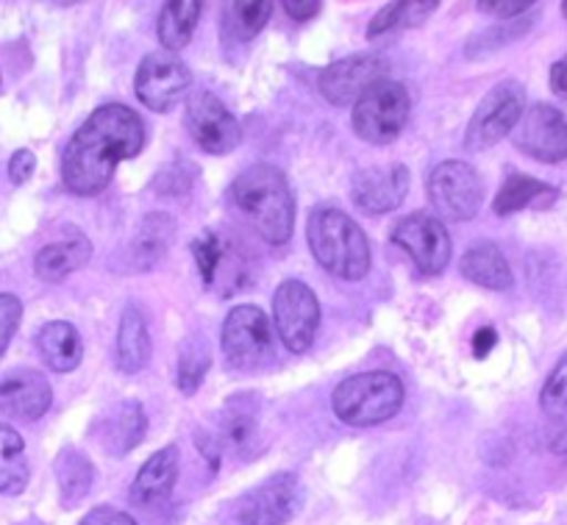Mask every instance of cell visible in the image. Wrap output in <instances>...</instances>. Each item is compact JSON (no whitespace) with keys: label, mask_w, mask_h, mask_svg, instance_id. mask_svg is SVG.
<instances>
[{"label":"cell","mask_w":567,"mask_h":525,"mask_svg":"<svg viewBox=\"0 0 567 525\" xmlns=\"http://www.w3.org/2000/svg\"><path fill=\"white\" fill-rule=\"evenodd\" d=\"M495 342H498V333H495V328H482V331H476V337H473V357L484 359L489 350L495 348Z\"/></svg>","instance_id":"obj_41"},{"label":"cell","mask_w":567,"mask_h":525,"mask_svg":"<svg viewBox=\"0 0 567 525\" xmlns=\"http://www.w3.org/2000/svg\"><path fill=\"white\" fill-rule=\"evenodd\" d=\"M37 348H40L42 362L53 373H73L84 359V342H81L79 328L64 320L45 322L40 337H37Z\"/></svg>","instance_id":"obj_20"},{"label":"cell","mask_w":567,"mask_h":525,"mask_svg":"<svg viewBox=\"0 0 567 525\" xmlns=\"http://www.w3.org/2000/svg\"><path fill=\"white\" fill-rule=\"evenodd\" d=\"M56 478L64 506H75V503L90 495L92 481H95V467H92V462L81 451L64 447L56 456Z\"/></svg>","instance_id":"obj_29"},{"label":"cell","mask_w":567,"mask_h":525,"mask_svg":"<svg viewBox=\"0 0 567 525\" xmlns=\"http://www.w3.org/2000/svg\"><path fill=\"white\" fill-rule=\"evenodd\" d=\"M390 64L379 53H357V56L340 59L320 73V95L334 106H351L373 84L386 79Z\"/></svg>","instance_id":"obj_14"},{"label":"cell","mask_w":567,"mask_h":525,"mask_svg":"<svg viewBox=\"0 0 567 525\" xmlns=\"http://www.w3.org/2000/svg\"><path fill=\"white\" fill-rule=\"evenodd\" d=\"M187 128L195 145L212 156H226L243 142V128L226 103L209 90L193 92L187 101Z\"/></svg>","instance_id":"obj_12"},{"label":"cell","mask_w":567,"mask_h":525,"mask_svg":"<svg viewBox=\"0 0 567 525\" xmlns=\"http://www.w3.org/2000/svg\"><path fill=\"white\" fill-rule=\"evenodd\" d=\"M142 145L145 125L134 109L123 103L95 109L62 153L64 187L81 198L101 195L112 184L117 164L134 158Z\"/></svg>","instance_id":"obj_1"},{"label":"cell","mask_w":567,"mask_h":525,"mask_svg":"<svg viewBox=\"0 0 567 525\" xmlns=\"http://www.w3.org/2000/svg\"><path fill=\"white\" fill-rule=\"evenodd\" d=\"M320 7L323 3H318V0H284V12L290 14L292 20H298V23L312 20L320 12Z\"/></svg>","instance_id":"obj_40"},{"label":"cell","mask_w":567,"mask_h":525,"mask_svg":"<svg viewBox=\"0 0 567 525\" xmlns=\"http://www.w3.org/2000/svg\"><path fill=\"white\" fill-rule=\"evenodd\" d=\"M198 20L200 3H195V0L165 3L159 12V42L165 45V51H184L189 45V40H193Z\"/></svg>","instance_id":"obj_28"},{"label":"cell","mask_w":567,"mask_h":525,"mask_svg":"<svg viewBox=\"0 0 567 525\" xmlns=\"http://www.w3.org/2000/svg\"><path fill=\"white\" fill-rule=\"evenodd\" d=\"M272 14L270 0H239L228 9V29L237 40H254Z\"/></svg>","instance_id":"obj_32"},{"label":"cell","mask_w":567,"mask_h":525,"mask_svg":"<svg viewBox=\"0 0 567 525\" xmlns=\"http://www.w3.org/2000/svg\"><path fill=\"white\" fill-rule=\"evenodd\" d=\"M151 359V333L145 326V317L136 306L123 311L117 331V368L123 373H140Z\"/></svg>","instance_id":"obj_24"},{"label":"cell","mask_w":567,"mask_h":525,"mask_svg":"<svg viewBox=\"0 0 567 525\" xmlns=\"http://www.w3.org/2000/svg\"><path fill=\"white\" fill-rule=\"evenodd\" d=\"M220 434L237 456L250 459L259 453V425H256V418L248 409L228 406L226 414H223Z\"/></svg>","instance_id":"obj_31"},{"label":"cell","mask_w":567,"mask_h":525,"mask_svg":"<svg viewBox=\"0 0 567 525\" xmlns=\"http://www.w3.org/2000/svg\"><path fill=\"white\" fill-rule=\"evenodd\" d=\"M429 200L449 220H473L484 204L482 175L460 158L440 162L429 175Z\"/></svg>","instance_id":"obj_8"},{"label":"cell","mask_w":567,"mask_h":525,"mask_svg":"<svg viewBox=\"0 0 567 525\" xmlns=\"http://www.w3.org/2000/svg\"><path fill=\"white\" fill-rule=\"evenodd\" d=\"M223 353L237 370H256L270 359L272 331L270 320L259 306H237L223 322Z\"/></svg>","instance_id":"obj_10"},{"label":"cell","mask_w":567,"mask_h":525,"mask_svg":"<svg viewBox=\"0 0 567 525\" xmlns=\"http://www.w3.org/2000/svg\"><path fill=\"white\" fill-rule=\"evenodd\" d=\"M550 90L567 101V56H561L559 62H554V68H550Z\"/></svg>","instance_id":"obj_42"},{"label":"cell","mask_w":567,"mask_h":525,"mask_svg":"<svg viewBox=\"0 0 567 525\" xmlns=\"http://www.w3.org/2000/svg\"><path fill=\"white\" fill-rule=\"evenodd\" d=\"M212 368V350L206 339L189 337L184 339L182 350H178V364H176V384L184 395H195L204 384L206 373Z\"/></svg>","instance_id":"obj_30"},{"label":"cell","mask_w":567,"mask_h":525,"mask_svg":"<svg viewBox=\"0 0 567 525\" xmlns=\"http://www.w3.org/2000/svg\"><path fill=\"white\" fill-rule=\"evenodd\" d=\"M145 429H148V418L142 412V403L123 401L106 418L103 445H106L109 453H114V456H125V453L134 451V447L140 445L142 436H145Z\"/></svg>","instance_id":"obj_25"},{"label":"cell","mask_w":567,"mask_h":525,"mask_svg":"<svg viewBox=\"0 0 567 525\" xmlns=\"http://www.w3.org/2000/svg\"><path fill=\"white\" fill-rule=\"evenodd\" d=\"M561 14H565V18H567V0H565V3H561Z\"/></svg>","instance_id":"obj_43"},{"label":"cell","mask_w":567,"mask_h":525,"mask_svg":"<svg viewBox=\"0 0 567 525\" xmlns=\"http://www.w3.org/2000/svg\"><path fill=\"white\" fill-rule=\"evenodd\" d=\"M309 248L323 270L342 281H362L370 272V243L362 228L337 206H318L309 215Z\"/></svg>","instance_id":"obj_3"},{"label":"cell","mask_w":567,"mask_h":525,"mask_svg":"<svg viewBox=\"0 0 567 525\" xmlns=\"http://www.w3.org/2000/svg\"><path fill=\"white\" fill-rule=\"evenodd\" d=\"M307 501L301 478L292 473H276L250 492H245L234 506L237 525H287Z\"/></svg>","instance_id":"obj_7"},{"label":"cell","mask_w":567,"mask_h":525,"mask_svg":"<svg viewBox=\"0 0 567 525\" xmlns=\"http://www.w3.org/2000/svg\"><path fill=\"white\" fill-rule=\"evenodd\" d=\"M409 193V169L403 164L392 167H364L351 178V200L364 215H386L403 204Z\"/></svg>","instance_id":"obj_16"},{"label":"cell","mask_w":567,"mask_h":525,"mask_svg":"<svg viewBox=\"0 0 567 525\" xmlns=\"http://www.w3.org/2000/svg\"><path fill=\"white\" fill-rule=\"evenodd\" d=\"M515 147L528 158L556 164L567 158V120L548 103H534L515 128Z\"/></svg>","instance_id":"obj_15"},{"label":"cell","mask_w":567,"mask_h":525,"mask_svg":"<svg viewBox=\"0 0 567 525\" xmlns=\"http://www.w3.org/2000/svg\"><path fill=\"white\" fill-rule=\"evenodd\" d=\"M226 248L228 239L223 237L220 231H215V228H206V231L193 243L195 265H198V272L200 278H204L206 287H212V281H215V272L217 267H220L223 256H226Z\"/></svg>","instance_id":"obj_34"},{"label":"cell","mask_w":567,"mask_h":525,"mask_svg":"<svg viewBox=\"0 0 567 525\" xmlns=\"http://www.w3.org/2000/svg\"><path fill=\"white\" fill-rule=\"evenodd\" d=\"M20 317H23V303H20L18 295L0 292V357L7 353L9 342H12Z\"/></svg>","instance_id":"obj_36"},{"label":"cell","mask_w":567,"mask_h":525,"mask_svg":"<svg viewBox=\"0 0 567 525\" xmlns=\"http://www.w3.org/2000/svg\"><path fill=\"white\" fill-rule=\"evenodd\" d=\"M189 84L193 73L176 53L151 51L136 68L134 92L142 106H148L151 112H171Z\"/></svg>","instance_id":"obj_11"},{"label":"cell","mask_w":567,"mask_h":525,"mask_svg":"<svg viewBox=\"0 0 567 525\" xmlns=\"http://www.w3.org/2000/svg\"><path fill=\"white\" fill-rule=\"evenodd\" d=\"M272 320L284 348L290 353H307L320 326V303L303 281H284L272 298Z\"/></svg>","instance_id":"obj_9"},{"label":"cell","mask_w":567,"mask_h":525,"mask_svg":"<svg viewBox=\"0 0 567 525\" xmlns=\"http://www.w3.org/2000/svg\"><path fill=\"white\" fill-rule=\"evenodd\" d=\"M460 270L467 281H473L476 287L493 289V292H506V289L515 287L509 261H506V256L501 254L495 243L471 245L462 256Z\"/></svg>","instance_id":"obj_19"},{"label":"cell","mask_w":567,"mask_h":525,"mask_svg":"<svg viewBox=\"0 0 567 525\" xmlns=\"http://www.w3.org/2000/svg\"><path fill=\"white\" fill-rule=\"evenodd\" d=\"M392 243L417 265L425 276H440L451 261V237L432 215H409L392 228Z\"/></svg>","instance_id":"obj_13"},{"label":"cell","mask_w":567,"mask_h":525,"mask_svg":"<svg viewBox=\"0 0 567 525\" xmlns=\"http://www.w3.org/2000/svg\"><path fill=\"white\" fill-rule=\"evenodd\" d=\"M29 486L25 442L14 429L0 423V495H20Z\"/></svg>","instance_id":"obj_26"},{"label":"cell","mask_w":567,"mask_h":525,"mask_svg":"<svg viewBox=\"0 0 567 525\" xmlns=\"http://www.w3.org/2000/svg\"><path fill=\"white\" fill-rule=\"evenodd\" d=\"M539 406H543L548 420L567 423V353L550 370L548 381H545L543 392H539Z\"/></svg>","instance_id":"obj_33"},{"label":"cell","mask_w":567,"mask_h":525,"mask_svg":"<svg viewBox=\"0 0 567 525\" xmlns=\"http://www.w3.org/2000/svg\"><path fill=\"white\" fill-rule=\"evenodd\" d=\"M195 178H198V167H193L184 156H176V162L159 169L154 187L159 195H184L193 189Z\"/></svg>","instance_id":"obj_35"},{"label":"cell","mask_w":567,"mask_h":525,"mask_svg":"<svg viewBox=\"0 0 567 525\" xmlns=\"http://www.w3.org/2000/svg\"><path fill=\"white\" fill-rule=\"evenodd\" d=\"M53 390L37 370H14L0 379V412L14 420H40L51 409Z\"/></svg>","instance_id":"obj_17"},{"label":"cell","mask_w":567,"mask_h":525,"mask_svg":"<svg viewBox=\"0 0 567 525\" xmlns=\"http://www.w3.org/2000/svg\"><path fill=\"white\" fill-rule=\"evenodd\" d=\"M409 109H412V101H409L406 86L384 79L353 103L351 125L359 140L368 145H390L406 125Z\"/></svg>","instance_id":"obj_5"},{"label":"cell","mask_w":567,"mask_h":525,"mask_svg":"<svg viewBox=\"0 0 567 525\" xmlns=\"http://www.w3.org/2000/svg\"><path fill=\"white\" fill-rule=\"evenodd\" d=\"M331 406L346 425L368 429V425L386 423L401 412L403 384L398 375L384 373V370L351 375L334 390Z\"/></svg>","instance_id":"obj_4"},{"label":"cell","mask_w":567,"mask_h":525,"mask_svg":"<svg viewBox=\"0 0 567 525\" xmlns=\"http://www.w3.org/2000/svg\"><path fill=\"white\" fill-rule=\"evenodd\" d=\"M81 525H136L134 517H128L125 512L112 506H95L92 512H86V517L81 519Z\"/></svg>","instance_id":"obj_38"},{"label":"cell","mask_w":567,"mask_h":525,"mask_svg":"<svg viewBox=\"0 0 567 525\" xmlns=\"http://www.w3.org/2000/svg\"><path fill=\"white\" fill-rule=\"evenodd\" d=\"M92 259V243L81 234H70L62 243H51L37 254L34 270L42 281H64L70 272L81 270Z\"/></svg>","instance_id":"obj_21"},{"label":"cell","mask_w":567,"mask_h":525,"mask_svg":"<svg viewBox=\"0 0 567 525\" xmlns=\"http://www.w3.org/2000/svg\"><path fill=\"white\" fill-rule=\"evenodd\" d=\"M526 112V90L520 81H501L484 95L473 112L465 134V147L471 153L487 151L512 134Z\"/></svg>","instance_id":"obj_6"},{"label":"cell","mask_w":567,"mask_h":525,"mask_svg":"<svg viewBox=\"0 0 567 525\" xmlns=\"http://www.w3.org/2000/svg\"><path fill=\"white\" fill-rule=\"evenodd\" d=\"M37 169V156L31 151H18L12 156V162H9V178H12V184H25L34 175Z\"/></svg>","instance_id":"obj_39"},{"label":"cell","mask_w":567,"mask_h":525,"mask_svg":"<svg viewBox=\"0 0 567 525\" xmlns=\"http://www.w3.org/2000/svg\"><path fill=\"white\" fill-rule=\"evenodd\" d=\"M231 198L239 215L267 245H284L296 228V200L287 175L272 164L259 162L237 175Z\"/></svg>","instance_id":"obj_2"},{"label":"cell","mask_w":567,"mask_h":525,"mask_svg":"<svg viewBox=\"0 0 567 525\" xmlns=\"http://www.w3.org/2000/svg\"><path fill=\"white\" fill-rule=\"evenodd\" d=\"M437 7V0H403V3H386V7L370 20L368 40H381V37L386 34L414 29V25L425 23V18L434 14Z\"/></svg>","instance_id":"obj_27"},{"label":"cell","mask_w":567,"mask_h":525,"mask_svg":"<svg viewBox=\"0 0 567 525\" xmlns=\"http://www.w3.org/2000/svg\"><path fill=\"white\" fill-rule=\"evenodd\" d=\"M532 7H537L532 0H482V3H478V9H482L484 14H493V18L501 20L520 18V14H526Z\"/></svg>","instance_id":"obj_37"},{"label":"cell","mask_w":567,"mask_h":525,"mask_svg":"<svg viewBox=\"0 0 567 525\" xmlns=\"http://www.w3.org/2000/svg\"><path fill=\"white\" fill-rule=\"evenodd\" d=\"M176 234V223L167 215H148L136 228L134 239H131V265L136 270H151L162 261V256L171 248V239Z\"/></svg>","instance_id":"obj_23"},{"label":"cell","mask_w":567,"mask_h":525,"mask_svg":"<svg viewBox=\"0 0 567 525\" xmlns=\"http://www.w3.org/2000/svg\"><path fill=\"white\" fill-rule=\"evenodd\" d=\"M178 467H182V459H178L176 445L156 451L136 473L134 484H131V501L140 503V506H154V503L165 501L176 486Z\"/></svg>","instance_id":"obj_18"},{"label":"cell","mask_w":567,"mask_h":525,"mask_svg":"<svg viewBox=\"0 0 567 525\" xmlns=\"http://www.w3.org/2000/svg\"><path fill=\"white\" fill-rule=\"evenodd\" d=\"M556 198H559V189L550 187V184L537 182V178H532V175L512 173L504 182V187L498 189V195H495L493 209L495 215L506 217V215H515V212L528 209V206L548 209Z\"/></svg>","instance_id":"obj_22"}]
</instances>
